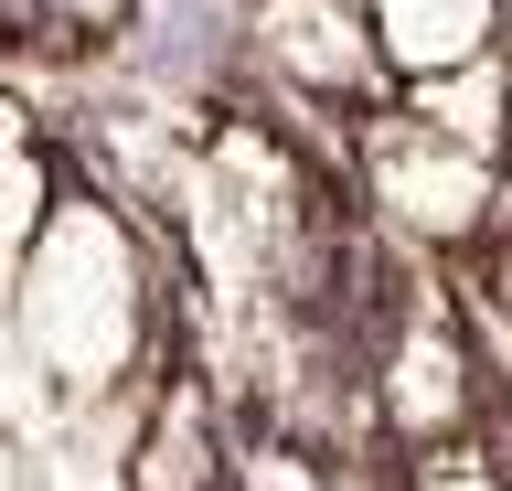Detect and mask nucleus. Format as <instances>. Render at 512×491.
Returning a JSON list of instances; mask_svg holds the SVG:
<instances>
[{
    "label": "nucleus",
    "instance_id": "obj_1",
    "mask_svg": "<svg viewBox=\"0 0 512 491\" xmlns=\"http://www.w3.org/2000/svg\"><path fill=\"white\" fill-rule=\"evenodd\" d=\"M11 353L64 406H96L150 363V257H139L118 203L54 193L22 278H11Z\"/></svg>",
    "mask_w": 512,
    "mask_h": 491
},
{
    "label": "nucleus",
    "instance_id": "obj_2",
    "mask_svg": "<svg viewBox=\"0 0 512 491\" xmlns=\"http://www.w3.org/2000/svg\"><path fill=\"white\" fill-rule=\"evenodd\" d=\"M363 182H374L384 225L427 235V246H459V235H480L502 214V161L438 139L427 118H374L363 129Z\"/></svg>",
    "mask_w": 512,
    "mask_h": 491
},
{
    "label": "nucleus",
    "instance_id": "obj_3",
    "mask_svg": "<svg viewBox=\"0 0 512 491\" xmlns=\"http://www.w3.org/2000/svg\"><path fill=\"white\" fill-rule=\"evenodd\" d=\"M256 65L299 86V97H363L374 86V33H363V0H256L246 11Z\"/></svg>",
    "mask_w": 512,
    "mask_h": 491
},
{
    "label": "nucleus",
    "instance_id": "obj_4",
    "mask_svg": "<svg viewBox=\"0 0 512 491\" xmlns=\"http://www.w3.org/2000/svg\"><path fill=\"white\" fill-rule=\"evenodd\" d=\"M374 395H384V427H395V438L448 449V438L470 427V406H480V374H470V353H459L448 321H406L395 353H384V385Z\"/></svg>",
    "mask_w": 512,
    "mask_h": 491
},
{
    "label": "nucleus",
    "instance_id": "obj_5",
    "mask_svg": "<svg viewBox=\"0 0 512 491\" xmlns=\"http://www.w3.org/2000/svg\"><path fill=\"white\" fill-rule=\"evenodd\" d=\"M363 33H374V65L427 86V75H459L502 43V0H363Z\"/></svg>",
    "mask_w": 512,
    "mask_h": 491
},
{
    "label": "nucleus",
    "instance_id": "obj_6",
    "mask_svg": "<svg viewBox=\"0 0 512 491\" xmlns=\"http://www.w3.org/2000/svg\"><path fill=\"white\" fill-rule=\"evenodd\" d=\"M406 118H427L438 139H459L480 161H502V139H512V54H480V65H459V75L406 86Z\"/></svg>",
    "mask_w": 512,
    "mask_h": 491
},
{
    "label": "nucleus",
    "instance_id": "obj_7",
    "mask_svg": "<svg viewBox=\"0 0 512 491\" xmlns=\"http://www.w3.org/2000/svg\"><path fill=\"white\" fill-rule=\"evenodd\" d=\"M406 491H512V470H502L491 449H427V459L406 470Z\"/></svg>",
    "mask_w": 512,
    "mask_h": 491
},
{
    "label": "nucleus",
    "instance_id": "obj_8",
    "mask_svg": "<svg viewBox=\"0 0 512 491\" xmlns=\"http://www.w3.org/2000/svg\"><path fill=\"white\" fill-rule=\"evenodd\" d=\"M0 491H54L43 449H32V438H11V427H0Z\"/></svg>",
    "mask_w": 512,
    "mask_h": 491
},
{
    "label": "nucleus",
    "instance_id": "obj_9",
    "mask_svg": "<svg viewBox=\"0 0 512 491\" xmlns=\"http://www.w3.org/2000/svg\"><path fill=\"white\" fill-rule=\"evenodd\" d=\"M64 11H86V22H107V11H118V0H64Z\"/></svg>",
    "mask_w": 512,
    "mask_h": 491
}]
</instances>
